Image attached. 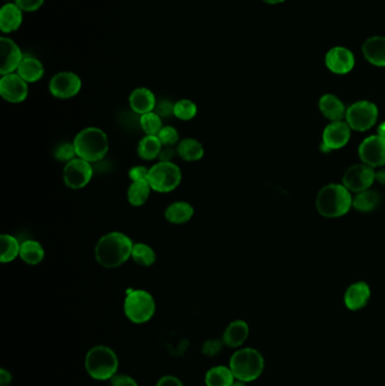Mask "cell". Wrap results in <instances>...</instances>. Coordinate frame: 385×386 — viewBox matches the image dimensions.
<instances>
[{"mask_svg":"<svg viewBox=\"0 0 385 386\" xmlns=\"http://www.w3.org/2000/svg\"><path fill=\"white\" fill-rule=\"evenodd\" d=\"M132 238L120 233L111 231L98 240L95 247V258L98 265L107 269H116L132 258Z\"/></svg>","mask_w":385,"mask_h":386,"instance_id":"cell-1","label":"cell"},{"mask_svg":"<svg viewBox=\"0 0 385 386\" xmlns=\"http://www.w3.org/2000/svg\"><path fill=\"white\" fill-rule=\"evenodd\" d=\"M73 143L76 149L77 157L89 163H96L105 159L110 147L107 134L96 127L80 130Z\"/></svg>","mask_w":385,"mask_h":386,"instance_id":"cell-2","label":"cell"},{"mask_svg":"<svg viewBox=\"0 0 385 386\" xmlns=\"http://www.w3.org/2000/svg\"><path fill=\"white\" fill-rule=\"evenodd\" d=\"M85 368L93 380H111L118 371L119 359L110 346H95L86 353Z\"/></svg>","mask_w":385,"mask_h":386,"instance_id":"cell-3","label":"cell"},{"mask_svg":"<svg viewBox=\"0 0 385 386\" xmlns=\"http://www.w3.org/2000/svg\"><path fill=\"white\" fill-rule=\"evenodd\" d=\"M229 368L236 380L249 383L258 380L265 369V358L254 348H243L233 353Z\"/></svg>","mask_w":385,"mask_h":386,"instance_id":"cell-4","label":"cell"},{"mask_svg":"<svg viewBox=\"0 0 385 386\" xmlns=\"http://www.w3.org/2000/svg\"><path fill=\"white\" fill-rule=\"evenodd\" d=\"M352 204L348 188L339 184H329L319 192L316 208L322 216L334 218L348 213Z\"/></svg>","mask_w":385,"mask_h":386,"instance_id":"cell-5","label":"cell"},{"mask_svg":"<svg viewBox=\"0 0 385 386\" xmlns=\"http://www.w3.org/2000/svg\"><path fill=\"white\" fill-rule=\"evenodd\" d=\"M123 312L129 321L143 324L152 319L156 312V303L153 296L143 289H135L125 296Z\"/></svg>","mask_w":385,"mask_h":386,"instance_id":"cell-6","label":"cell"},{"mask_svg":"<svg viewBox=\"0 0 385 386\" xmlns=\"http://www.w3.org/2000/svg\"><path fill=\"white\" fill-rule=\"evenodd\" d=\"M147 181L150 188L159 193L174 191L182 181L181 168L172 161H159L150 168Z\"/></svg>","mask_w":385,"mask_h":386,"instance_id":"cell-7","label":"cell"},{"mask_svg":"<svg viewBox=\"0 0 385 386\" xmlns=\"http://www.w3.org/2000/svg\"><path fill=\"white\" fill-rule=\"evenodd\" d=\"M377 116V107L368 100L356 102L346 112L349 127L356 131H366L372 128L375 125Z\"/></svg>","mask_w":385,"mask_h":386,"instance_id":"cell-8","label":"cell"},{"mask_svg":"<svg viewBox=\"0 0 385 386\" xmlns=\"http://www.w3.org/2000/svg\"><path fill=\"white\" fill-rule=\"evenodd\" d=\"M94 175L92 163L76 157L64 168V182L68 188L80 190L85 188Z\"/></svg>","mask_w":385,"mask_h":386,"instance_id":"cell-9","label":"cell"},{"mask_svg":"<svg viewBox=\"0 0 385 386\" xmlns=\"http://www.w3.org/2000/svg\"><path fill=\"white\" fill-rule=\"evenodd\" d=\"M83 82L80 77L73 71L55 73L49 82V91L53 96L60 100L73 98L80 93Z\"/></svg>","mask_w":385,"mask_h":386,"instance_id":"cell-10","label":"cell"},{"mask_svg":"<svg viewBox=\"0 0 385 386\" xmlns=\"http://www.w3.org/2000/svg\"><path fill=\"white\" fill-rule=\"evenodd\" d=\"M0 95L10 103H21L28 98V84L17 73L3 75L0 80Z\"/></svg>","mask_w":385,"mask_h":386,"instance_id":"cell-11","label":"cell"},{"mask_svg":"<svg viewBox=\"0 0 385 386\" xmlns=\"http://www.w3.org/2000/svg\"><path fill=\"white\" fill-rule=\"evenodd\" d=\"M375 173L370 165H354L346 170L343 186L354 192L366 191L373 184Z\"/></svg>","mask_w":385,"mask_h":386,"instance_id":"cell-12","label":"cell"},{"mask_svg":"<svg viewBox=\"0 0 385 386\" xmlns=\"http://www.w3.org/2000/svg\"><path fill=\"white\" fill-rule=\"evenodd\" d=\"M324 62L331 73L337 75L349 73L355 67V55L346 46H333L325 55Z\"/></svg>","mask_w":385,"mask_h":386,"instance_id":"cell-13","label":"cell"},{"mask_svg":"<svg viewBox=\"0 0 385 386\" xmlns=\"http://www.w3.org/2000/svg\"><path fill=\"white\" fill-rule=\"evenodd\" d=\"M0 49H1V66H0L1 76L16 73L25 57L19 44L10 37H1Z\"/></svg>","mask_w":385,"mask_h":386,"instance_id":"cell-14","label":"cell"},{"mask_svg":"<svg viewBox=\"0 0 385 386\" xmlns=\"http://www.w3.org/2000/svg\"><path fill=\"white\" fill-rule=\"evenodd\" d=\"M359 156L372 168L385 165V136H370L359 146Z\"/></svg>","mask_w":385,"mask_h":386,"instance_id":"cell-15","label":"cell"},{"mask_svg":"<svg viewBox=\"0 0 385 386\" xmlns=\"http://www.w3.org/2000/svg\"><path fill=\"white\" fill-rule=\"evenodd\" d=\"M350 138L349 125L345 122L334 121L328 125L323 132V143L321 149L330 152L332 149H340L348 143Z\"/></svg>","mask_w":385,"mask_h":386,"instance_id":"cell-16","label":"cell"},{"mask_svg":"<svg viewBox=\"0 0 385 386\" xmlns=\"http://www.w3.org/2000/svg\"><path fill=\"white\" fill-rule=\"evenodd\" d=\"M157 100L155 94L146 87L134 89L129 96V105L132 112L138 116L153 112L156 107Z\"/></svg>","mask_w":385,"mask_h":386,"instance_id":"cell-17","label":"cell"},{"mask_svg":"<svg viewBox=\"0 0 385 386\" xmlns=\"http://www.w3.org/2000/svg\"><path fill=\"white\" fill-rule=\"evenodd\" d=\"M361 52L370 64L385 68V37L373 35L368 37L361 46Z\"/></svg>","mask_w":385,"mask_h":386,"instance_id":"cell-18","label":"cell"},{"mask_svg":"<svg viewBox=\"0 0 385 386\" xmlns=\"http://www.w3.org/2000/svg\"><path fill=\"white\" fill-rule=\"evenodd\" d=\"M23 10L15 3H7L0 10V30L5 34L19 30L23 23Z\"/></svg>","mask_w":385,"mask_h":386,"instance_id":"cell-19","label":"cell"},{"mask_svg":"<svg viewBox=\"0 0 385 386\" xmlns=\"http://www.w3.org/2000/svg\"><path fill=\"white\" fill-rule=\"evenodd\" d=\"M249 332L250 328L248 323L242 319H236L229 323V326L225 328L222 340L224 344L229 348H239L248 339Z\"/></svg>","mask_w":385,"mask_h":386,"instance_id":"cell-20","label":"cell"},{"mask_svg":"<svg viewBox=\"0 0 385 386\" xmlns=\"http://www.w3.org/2000/svg\"><path fill=\"white\" fill-rule=\"evenodd\" d=\"M370 289L365 283H352L345 294V305L350 310H361L370 301Z\"/></svg>","mask_w":385,"mask_h":386,"instance_id":"cell-21","label":"cell"},{"mask_svg":"<svg viewBox=\"0 0 385 386\" xmlns=\"http://www.w3.org/2000/svg\"><path fill=\"white\" fill-rule=\"evenodd\" d=\"M16 73H19L28 84H31L42 80V77L44 76V67L39 59L32 55H26L21 60Z\"/></svg>","mask_w":385,"mask_h":386,"instance_id":"cell-22","label":"cell"},{"mask_svg":"<svg viewBox=\"0 0 385 386\" xmlns=\"http://www.w3.org/2000/svg\"><path fill=\"white\" fill-rule=\"evenodd\" d=\"M195 209L187 201H177L170 204L165 210V218L174 225H182L192 218Z\"/></svg>","mask_w":385,"mask_h":386,"instance_id":"cell-23","label":"cell"},{"mask_svg":"<svg viewBox=\"0 0 385 386\" xmlns=\"http://www.w3.org/2000/svg\"><path fill=\"white\" fill-rule=\"evenodd\" d=\"M319 107L321 109L322 114L333 122L340 121L347 112L343 102L332 94L323 95L319 102Z\"/></svg>","mask_w":385,"mask_h":386,"instance_id":"cell-24","label":"cell"},{"mask_svg":"<svg viewBox=\"0 0 385 386\" xmlns=\"http://www.w3.org/2000/svg\"><path fill=\"white\" fill-rule=\"evenodd\" d=\"M177 154L186 161H197L205 155V149L202 143L195 138H186L181 140L177 148Z\"/></svg>","mask_w":385,"mask_h":386,"instance_id":"cell-25","label":"cell"},{"mask_svg":"<svg viewBox=\"0 0 385 386\" xmlns=\"http://www.w3.org/2000/svg\"><path fill=\"white\" fill-rule=\"evenodd\" d=\"M235 380V376L229 366H215L205 375L206 386H231Z\"/></svg>","mask_w":385,"mask_h":386,"instance_id":"cell-26","label":"cell"},{"mask_svg":"<svg viewBox=\"0 0 385 386\" xmlns=\"http://www.w3.org/2000/svg\"><path fill=\"white\" fill-rule=\"evenodd\" d=\"M150 191H152V188H150V183L147 179L134 181L129 186L128 192H127L129 204L134 207L144 206L150 198Z\"/></svg>","mask_w":385,"mask_h":386,"instance_id":"cell-27","label":"cell"},{"mask_svg":"<svg viewBox=\"0 0 385 386\" xmlns=\"http://www.w3.org/2000/svg\"><path fill=\"white\" fill-rule=\"evenodd\" d=\"M46 256L44 249L37 240H24L21 244V252L19 258L30 265H37L43 261Z\"/></svg>","mask_w":385,"mask_h":386,"instance_id":"cell-28","label":"cell"},{"mask_svg":"<svg viewBox=\"0 0 385 386\" xmlns=\"http://www.w3.org/2000/svg\"><path fill=\"white\" fill-rule=\"evenodd\" d=\"M163 145L157 136H145L138 143L137 152L139 157L145 161L159 159L162 152Z\"/></svg>","mask_w":385,"mask_h":386,"instance_id":"cell-29","label":"cell"},{"mask_svg":"<svg viewBox=\"0 0 385 386\" xmlns=\"http://www.w3.org/2000/svg\"><path fill=\"white\" fill-rule=\"evenodd\" d=\"M0 244H1V256L0 261L3 263H10L14 261L21 252V244L19 240L14 238L12 235L3 234L0 236Z\"/></svg>","mask_w":385,"mask_h":386,"instance_id":"cell-30","label":"cell"},{"mask_svg":"<svg viewBox=\"0 0 385 386\" xmlns=\"http://www.w3.org/2000/svg\"><path fill=\"white\" fill-rule=\"evenodd\" d=\"M381 202L379 195L375 191L358 192L354 200L352 206L361 213H370L372 210L376 209Z\"/></svg>","mask_w":385,"mask_h":386,"instance_id":"cell-31","label":"cell"},{"mask_svg":"<svg viewBox=\"0 0 385 386\" xmlns=\"http://www.w3.org/2000/svg\"><path fill=\"white\" fill-rule=\"evenodd\" d=\"M132 258L141 267H150L156 261V253L147 244L136 243L132 247Z\"/></svg>","mask_w":385,"mask_h":386,"instance_id":"cell-32","label":"cell"},{"mask_svg":"<svg viewBox=\"0 0 385 386\" xmlns=\"http://www.w3.org/2000/svg\"><path fill=\"white\" fill-rule=\"evenodd\" d=\"M139 123V127L147 136H157L163 128L162 118L154 111L141 116Z\"/></svg>","mask_w":385,"mask_h":386,"instance_id":"cell-33","label":"cell"},{"mask_svg":"<svg viewBox=\"0 0 385 386\" xmlns=\"http://www.w3.org/2000/svg\"><path fill=\"white\" fill-rule=\"evenodd\" d=\"M198 107L192 100H177L174 103V116L182 121H190L197 116Z\"/></svg>","mask_w":385,"mask_h":386,"instance_id":"cell-34","label":"cell"},{"mask_svg":"<svg viewBox=\"0 0 385 386\" xmlns=\"http://www.w3.org/2000/svg\"><path fill=\"white\" fill-rule=\"evenodd\" d=\"M157 137L159 138L161 143H162L164 147L174 146L175 143H179V139H180L179 138V132L172 125L163 127L162 130L159 131V134H157Z\"/></svg>","mask_w":385,"mask_h":386,"instance_id":"cell-35","label":"cell"},{"mask_svg":"<svg viewBox=\"0 0 385 386\" xmlns=\"http://www.w3.org/2000/svg\"><path fill=\"white\" fill-rule=\"evenodd\" d=\"M76 157V149L73 143H62L55 150V159H58L59 161H64L66 164Z\"/></svg>","mask_w":385,"mask_h":386,"instance_id":"cell-36","label":"cell"},{"mask_svg":"<svg viewBox=\"0 0 385 386\" xmlns=\"http://www.w3.org/2000/svg\"><path fill=\"white\" fill-rule=\"evenodd\" d=\"M223 340L220 339H209L202 344V351L205 356L214 357L223 349Z\"/></svg>","mask_w":385,"mask_h":386,"instance_id":"cell-37","label":"cell"},{"mask_svg":"<svg viewBox=\"0 0 385 386\" xmlns=\"http://www.w3.org/2000/svg\"><path fill=\"white\" fill-rule=\"evenodd\" d=\"M154 112L157 113L162 119H168L170 116H174V103L168 100H159Z\"/></svg>","mask_w":385,"mask_h":386,"instance_id":"cell-38","label":"cell"},{"mask_svg":"<svg viewBox=\"0 0 385 386\" xmlns=\"http://www.w3.org/2000/svg\"><path fill=\"white\" fill-rule=\"evenodd\" d=\"M46 0H14V3L24 12H33L40 10Z\"/></svg>","mask_w":385,"mask_h":386,"instance_id":"cell-39","label":"cell"},{"mask_svg":"<svg viewBox=\"0 0 385 386\" xmlns=\"http://www.w3.org/2000/svg\"><path fill=\"white\" fill-rule=\"evenodd\" d=\"M112 386H139L134 377L125 374H116L111 378Z\"/></svg>","mask_w":385,"mask_h":386,"instance_id":"cell-40","label":"cell"},{"mask_svg":"<svg viewBox=\"0 0 385 386\" xmlns=\"http://www.w3.org/2000/svg\"><path fill=\"white\" fill-rule=\"evenodd\" d=\"M150 173V168H145L143 165H137L129 170V177L134 181H141V179H147Z\"/></svg>","mask_w":385,"mask_h":386,"instance_id":"cell-41","label":"cell"},{"mask_svg":"<svg viewBox=\"0 0 385 386\" xmlns=\"http://www.w3.org/2000/svg\"><path fill=\"white\" fill-rule=\"evenodd\" d=\"M156 386H183V383L179 380L177 376L173 375H165V376L161 377Z\"/></svg>","mask_w":385,"mask_h":386,"instance_id":"cell-42","label":"cell"},{"mask_svg":"<svg viewBox=\"0 0 385 386\" xmlns=\"http://www.w3.org/2000/svg\"><path fill=\"white\" fill-rule=\"evenodd\" d=\"M12 376L6 368L0 369V386H8L12 383Z\"/></svg>","mask_w":385,"mask_h":386,"instance_id":"cell-43","label":"cell"},{"mask_svg":"<svg viewBox=\"0 0 385 386\" xmlns=\"http://www.w3.org/2000/svg\"><path fill=\"white\" fill-rule=\"evenodd\" d=\"M174 155L175 152L174 150L172 149V147H164L161 154H159V161H171V159H173V156Z\"/></svg>","mask_w":385,"mask_h":386,"instance_id":"cell-44","label":"cell"},{"mask_svg":"<svg viewBox=\"0 0 385 386\" xmlns=\"http://www.w3.org/2000/svg\"><path fill=\"white\" fill-rule=\"evenodd\" d=\"M375 179H377L381 184L385 186V168L379 170V172L375 174Z\"/></svg>","mask_w":385,"mask_h":386,"instance_id":"cell-45","label":"cell"},{"mask_svg":"<svg viewBox=\"0 0 385 386\" xmlns=\"http://www.w3.org/2000/svg\"><path fill=\"white\" fill-rule=\"evenodd\" d=\"M265 3H269V5H278V3H283L286 0H262Z\"/></svg>","mask_w":385,"mask_h":386,"instance_id":"cell-46","label":"cell"},{"mask_svg":"<svg viewBox=\"0 0 385 386\" xmlns=\"http://www.w3.org/2000/svg\"><path fill=\"white\" fill-rule=\"evenodd\" d=\"M231 386H245V383L244 382H241V380H236Z\"/></svg>","mask_w":385,"mask_h":386,"instance_id":"cell-47","label":"cell"},{"mask_svg":"<svg viewBox=\"0 0 385 386\" xmlns=\"http://www.w3.org/2000/svg\"><path fill=\"white\" fill-rule=\"evenodd\" d=\"M3 1H10V0H3Z\"/></svg>","mask_w":385,"mask_h":386,"instance_id":"cell-48","label":"cell"}]
</instances>
